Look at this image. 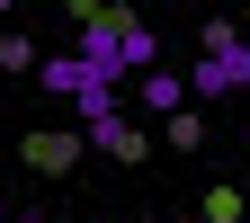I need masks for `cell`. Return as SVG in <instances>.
<instances>
[{
    "mask_svg": "<svg viewBox=\"0 0 250 223\" xmlns=\"http://www.w3.org/2000/svg\"><path fill=\"white\" fill-rule=\"evenodd\" d=\"M36 81H45V99H81V89H99V72H89L81 54H45Z\"/></svg>",
    "mask_w": 250,
    "mask_h": 223,
    "instance_id": "cell-3",
    "label": "cell"
},
{
    "mask_svg": "<svg viewBox=\"0 0 250 223\" xmlns=\"http://www.w3.org/2000/svg\"><path fill=\"white\" fill-rule=\"evenodd\" d=\"M232 89H250V45L232 18H206L197 27V72H188V99H232Z\"/></svg>",
    "mask_w": 250,
    "mask_h": 223,
    "instance_id": "cell-1",
    "label": "cell"
},
{
    "mask_svg": "<svg viewBox=\"0 0 250 223\" xmlns=\"http://www.w3.org/2000/svg\"><path fill=\"white\" fill-rule=\"evenodd\" d=\"M0 9H18V0H0Z\"/></svg>",
    "mask_w": 250,
    "mask_h": 223,
    "instance_id": "cell-10",
    "label": "cell"
},
{
    "mask_svg": "<svg viewBox=\"0 0 250 223\" xmlns=\"http://www.w3.org/2000/svg\"><path fill=\"white\" fill-rule=\"evenodd\" d=\"M0 214H9V197H0Z\"/></svg>",
    "mask_w": 250,
    "mask_h": 223,
    "instance_id": "cell-11",
    "label": "cell"
},
{
    "mask_svg": "<svg viewBox=\"0 0 250 223\" xmlns=\"http://www.w3.org/2000/svg\"><path fill=\"white\" fill-rule=\"evenodd\" d=\"M116 54H125V81H134V72H152V62H161V36H152L143 18L116 9Z\"/></svg>",
    "mask_w": 250,
    "mask_h": 223,
    "instance_id": "cell-5",
    "label": "cell"
},
{
    "mask_svg": "<svg viewBox=\"0 0 250 223\" xmlns=\"http://www.w3.org/2000/svg\"><path fill=\"white\" fill-rule=\"evenodd\" d=\"M134 99H143L152 116H170V107H188V72H170V62H152V72H134Z\"/></svg>",
    "mask_w": 250,
    "mask_h": 223,
    "instance_id": "cell-4",
    "label": "cell"
},
{
    "mask_svg": "<svg viewBox=\"0 0 250 223\" xmlns=\"http://www.w3.org/2000/svg\"><path fill=\"white\" fill-rule=\"evenodd\" d=\"M0 72H36V45H27V36H0Z\"/></svg>",
    "mask_w": 250,
    "mask_h": 223,
    "instance_id": "cell-8",
    "label": "cell"
},
{
    "mask_svg": "<svg viewBox=\"0 0 250 223\" xmlns=\"http://www.w3.org/2000/svg\"><path fill=\"white\" fill-rule=\"evenodd\" d=\"M18 152H27V170H45V179H72V170H81V152H89V134H81V125H36V134H27Z\"/></svg>",
    "mask_w": 250,
    "mask_h": 223,
    "instance_id": "cell-2",
    "label": "cell"
},
{
    "mask_svg": "<svg viewBox=\"0 0 250 223\" xmlns=\"http://www.w3.org/2000/svg\"><path fill=\"white\" fill-rule=\"evenodd\" d=\"M206 223H241V187H206Z\"/></svg>",
    "mask_w": 250,
    "mask_h": 223,
    "instance_id": "cell-7",
    "label": "cell"
},
{
    "mask_svg": "<svg viewBox=\"0 0 250 223\" xmlns=\"http://www.w3.org/2000/svg\"><path fill=\"white\" fill-rule=\"evenodd\" d=\"M206 143V116H188V107H170V152H197Z\"/></svg>",
    "mask_w": 250,
    "mask_h": 223,
    "instance_id": "cell-6",
    "label": "cell"
},
{
    "mask_svg": "<svg viewBox=\"0 0 250 223\" xmlns=\"http://www.w3.org/2000/svg\"><path fill=\"white\" fill-rule=\"evenodd\" d=\"M0 223H45V214H0Z\"/></svg>",
    "mask_w": 250,
    "mask_h": 223,
    "instance_id": "cell-9",
    "label": "cell"
}]
</instances>
